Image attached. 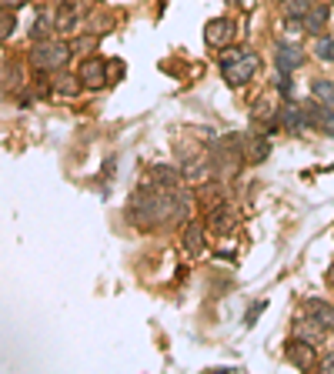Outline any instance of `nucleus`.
Here are the masks:
<instances>
[{
  "mask_svg": "<svg viewBox=\"0 0 334 374\" xmlns=\"http://www.w3.org/2000/svg\"><path fill=\"white\" fill-rule=\"evenodd\" d=\"M234 34H237L234 21H224V17H217V21H211V24L204 27L207 47H228V44L234 40Z\"/></svg>",
  "mask_w": 334,
  "mask_h": 374,
  "instance_id": "nucleus-7",
  "label": "nucleus"
},
{
  "mask_svg": "<svg viewBox=\"0 0 334 374\" xmlns=\"http://www.w3.org/2000/svg\"><path fill=\"white\" fill-rule=\"evenodd\" d=\"M305 314H308V318H314L318 325L334 327V307L328 304V301H318V298L308 301V304H305Z\"/></svg>",
  "mask_w": 334,
  "mask_h": 374,
  "instance_id": "nucleus-15",
  "label": "nucleus"
},
{
  "mask_svg": "<svg viewBox=\"0 0 334 374\" xmlns=\"http://www.w3.org/2000/svg\"><path fill=\"white\" fill-rule=\"evenodd\" d=\"M311 7H314L311 0H284V14H287V17H294V21H305Z\"/></svg>",
  "mask_w": 334,
  "mask_h": 374,
  "instance_id": "nucleus-21",
  "label": "nucleus"
},
{
  "mask_svg": "<svg viewBox=\"0 0 334 374\" xmlns=\"http://www.w3.org/2000/svg\"><path fill=\"white\" fill-rule=\"evenodd\" d=\"M328 7H311L308 17H305V30H311V34H324V27H328Z\"/></svg>",
  "mask_w": 334,
  "mask_h": 374,
  "instance_id": "nucleus-17",
  "label": "nucleus"
},
{
  "mask_svg": "<svg viewBox=\"0 0 334 374\" xmlns=\"http://www.w3.org/2000/svg\"><path fill=\"white\" fill-rule=\"evenodd\" d=\"M305 114H308V124L314 130H321V134H331L334 137V107L331 104H324V100H311L305 104Z\"/></svg>",
  "mask_w": 334,
  "mask_h": 374,
  "instance_id": "nucleus-5",
  "label": "nucleus"
},
{
  "mask_svg": "<svg viewBox=\"0 0 334 374\" xmlns=\"http://www.w3.org/2000/svg\"><path fill=\"white\" fill-rule=\"evenodd\" d=\"M178 180H184L178 167H171V164H154V167L147 171V180H144V184H151L154 191H178Z\"/></svg>",
  "mask_w": 334,
  "mask_h": 374,
  "instance_id": "nucleus-6",
  "label": "nucleus"
},
{
  "mask_svg": "<svg viewBox=\"0 0 334 374\" xmlns=\"http://www.w3.org/2000/svg\"><path fill=\"white\" fill-rule=\"evenodd\" d=\"M180 177H184V184L204 187L207 180L214 177V161H211V157H204V154H198V157H191V161L180 167Z\"/></svg>",
  "mask_w": 334,
  "mask_h": 374,
  "instance_id": "nucleus-3",
  "label": "nucleus"
},
{
  "mask_svg": "<svg viewBox=\"0 0 334 374\" xmlns=\"http://www.w3.org/2000/svg\"><path fill=\"white\" fill-rule=\"evenodd\" d=\"M284 354H287V361H291L294 368H301V371H308L311 364H314V348H311V341H305V338H291L287 348H284Z\"/></svg>",
  "mask_w": 334,
  "mask_h": 374,
  "instance_id": "nucleus-9",
  "label": "nucleus"
},
{
  "mask_svg": "<svg viewBox=\"0 0 334 374\" xmlns=\"http://www.w3.org/2000/svg\"><path fill=\"white\" fill-rule=\"evenodd\" d=\"M284 124V130H291V134H305L308 130V114H305V104H294V100H287L281 107V117H278Z\"/></svg>",
  "mask_w": 334,
  "mask_h": 374,
  "instance_id": "nucleus-8",
  "label": "nucleus"
},
{
  "mask_svg": "<svg viewBox=\"0 0 334 374\" xmlns=\"http://www.w3.org/2000/svg\"><path fill=\"white\" fill-rule=\"evenodd\" d=\"M267 154H271V141H267V134L254 130L251 137H244V157H248V161L261 164V161H267Z\"/></svg>",
  "mask_w": 334,
  "mask_h": 374,
  "instance_id": "nucleus-11",
  "label": "nucleus"
},
{
  "mask_svg": "<svg viewBox=\"0 0 334 374\" xmlns=\"http://www.w3.org/2000/svg\"><path fill=\"white\" fill-rule=\"evenodd\" d=\"M314 57H318V60H324V64H331V60H334V37L318 34V40H314Z\"/></svg>",
  "mask_w": 334,
  "mask_h": 374,
  "instance_id": "nucleus-19",
  "label": "nucleus"
},
{
  "mask_svg": "<svg viewBox=\"0 0 334 374\" xmlns=\"http://www.w3.org/2000/svg\"><path fill=\"white\" fill-rule=\"evenodd\" d=\"M221 71H224V80L231 87H241V84H248L261 71V57H257L254 50L231 47L228 54H221Z\"/></svg>",
  "mask_w": 334,
  "mask_h": 374,
  "instance_id": "nucleus-1",
  "label": "nucleus"
},
{
  "mask_svg": "<svg viewBox=\"0 0 334 374\" xmlns=\"http://www.w3.org/2000/svg\"><path fill=\"white\" fill-rule=\"evenodd\" d=\"M278 117H281V107H278L271 97H261L254 104V110H251V121H254L257 127H271Z\"/></svg>",
  "mask_w": 334,
  "mask_h": 374,
  "instance_id": "nucleus-12",
  "label": "nucleus"
},
{
  "mask_svg": "<svg viewBox=\"0 0 334 374\" xmlns=\"http://www.w3.org/2000/svg\"><path fill=\"white\" fill-rule=\"evenodd\" d=\"M47 30H51V17H47V14H37V21L30 27V37H34V40H44Z\"/></svg>",
  "mask_w": 334,
  "mask_h": 374,
  "instance_id": "nucleus-22",
  "label": "nucleus"
},
{
  "mask_svg": "<svg viewBox=\"0 0 334 374\" xmlns=\"http://www.w3.org/2000/svg\"><path fill=\"white\" fill-rule=\"evenodd\" d=\"M0 3H3V7H10V10H21L27 0H0Z\"/></svg>",
  "mask_w": 334,
  "mask_h": 374,
  "instance_id": "nucleus-26",
  "label": "nucleus"
},
{
  "mask_svg": "<svg viewBox=\"0 0 334 374\" xmlns=\"http://www.w3.org/2000/svg\"><path fill=\"white\" fill-rule=\"evenodd\" d=\"M80 87V77H74V74H60L57 80H53V94H60V97H74Z\"/></svg>",
  "mask_w": 334,
  "mask_h": 374,
  "instance_id": "nucleus-18",
  "label": "nucleus"
},
{
  "mask_svg": "<svg viewBox=\"0 0 334 374\" xmlns=\"http://www.w3.org/2000/svg\"><path fill=\"white\" fill-rule=\"evenodd\" d=\"M184 248H187V254H201V250L207 248L204 227H201V221H191V224L184 227Z\"/></svg>",
  "mask_w": 334,
  "mask_h": 374,
  "instance_id": "nucleus-16",
  "label": "nucleus"
},
{
  "mask_svg": "<svg viewBox=\"0 0 334 374\" xmlns=\"http://www.w3.org/2000/svg\"><path fill=\"white\" fill-rule=\"evenodd\" d=\"M274 87L281 91L284 97H291V91H294V84H291V77H287V74H281V77H278V80H274Z\"/></svg>",
  "mask_w": 334,
  "mask_h": 374,
  "instance_id": "nucleus-24",
  "label": "nucleus"
},
{
  "mask_svg": "<svg viewBox=\"0 0 334 374\" xmlns=\"http://www.w3.org/2000/svg\"><path fill=\"white\" fill-rule=\"evenodd\" d=\"M77 77L87 91H101V87H107V84H110V77H107V60H101V57H87Z\"/></svg>",
  "mask_w": 334,
  "mask_h": 374,
  "instance_id": "nucleus-4",
  "label": "nucleus"
},
{
  "mask_svg": "<svg viewBox=\"0 0 334 374\" xmlns=\"http://www.w3.org/2000/svg\"><path fill=\"white\" fill-rule=\"evenodd\" d=\"M311 94L318 100H324V104H331L334 107V80H324V77H318L314 84H311Z\"/></svg>",
  "mask_w": 334,
  "mask_h": 374,
  "instance_id": "nucleus-20",
  "label": "nucleus"
},
{
  "mask_svg": "<svg viewBox=\"0 0 334 374\" xmlns=\"http://www.w3.org/2000/svg\"><path fill=\"white\" fill-rule=\"evenodd\" d=\"M324 331H328V327L318 325V321L308 318V314L294 321V338H305V341H311V344H314V341H321V338H324Z\"/></svg>",
  "mask_w": 334,
  "mask_h": 374,
  "instance_id": "nucleus-14",
  "label": "nucleus"
},
{
  "mask_svg": "<svg viewBox=\"0 0 334 374\" xmlns=\"http://www.w3.org/2000/svg\"><path fill=\"white\" fill-rule=\"evenodd\" d=\"M14 24H17V21H14L10 7H3V27H0V37H3V40H10V34H14Z\"/></svg>",
  "mask_w": 334,
  "mask_h": 374,
  "instance_id": "nucleus-23",
  "label": "nucleus"
},
{
  "mask_svg": "<svg viewBox=\"0 0 334 374\" xmlns=\"http://www.w3.org/2000/svg\"><path fill=\"white\" fill-rule=\"evenodd\" d=\"M274 64H278L281 74H291V71H298V67L305 64V50L298 47V44H278V50H274Z\"/></svg>",
  "mask_w": 334,
  "mask_h": 374,
  "instance_id": "nucleus-10",
  "label": "nucleus"
},
{
  "mask_svg": "<svg viewBox=\"0 0 334 374\" xmlns=\"http://www.w3.org/2000/svg\"><path fill=\"white\" fill-rule=\"evenodd\" d=\"M211 227L217 231V234H228L237 227V211L228 207V204H217V207H211Z\"/></svg>",
  "mask_w": 334,
  "mask_h": 374,
  "instance_id": "nucleus-13",
  "label": "nucleus"
},
{
  "mask_svg": "<svg viewBox=\"0 0 334 374\" xmlns=\"http://www.w3.org/2000/svg\"><path fill=\"white\" fill-rule=\"evenodd\" d=\"M71 54H74V44H64V40H40L34 54H30V60H34V67L37 71H60L67 60H71Z\"/></svg>",
  "mask_w": 334,
  "mask_h": 374,
  "instance_id": "nucleus-2",
  "label": "nucleus"
},
{
  "mask_svg": "<svg viewBox=\"0 0 334 374\" xmlns=\"http://www.w3.org/2000/svg\"><path fill=\"white\" fill-rule=\"evenodd\" d=\"M321 371L334 374V354H328V358H324V361H321Z\"/></svg>",
  "mask_w": 334,
  "mask_h": 374,
  "instance_id": "nucleus-25",
  "label": "nucleus"
}]
</instances>
